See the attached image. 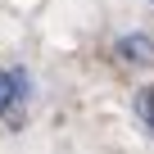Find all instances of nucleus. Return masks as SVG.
Masks as SVG:
<instances>
[{
	"mask_svg": "<svg viewBox=\"0 0 154 154\" xmlns=\"http://www.w3.org/2000/svg\"><path fill=\"white\" fill-rule=\"evenodd\" d=\"M32 104V72L23 63H0V122H23Z\"/></svg>",
	"mask_w": 154,
	"mask_h": 154,
	"instance_id": "1",
	"label": "nucleus"
},
{
	"mask_svg": "<svg viewBox=\"0 0 154 154\" xmlns=\"http://www.w3.org/2000/svg\"><path fill=\"white\" fill-rule=\"evenodd\" d=\"M113 54H118L122 63H131V68H154V36H145V32H122V36L113 41Z\"/></svg>",
	"mask_w": 154,
	"mask_h": 154,
	"instance_id": "2",
	"label": "nucleus"
},
{
	"mask_svg": "<svg viewBox=\"0 0 154 154\" xmlns=\"http://www.w3.org/2000/svg\"><path fill=\"white\" fill-rule=\"evenodd\" d=\"M136 118H140V127L154 136V86H145V91H136Z\"/></svg>",
	"mask_w": 154,
	"mask_h": 154,
	"instance_id": "3",
	"label": "nucleus"
},
{
	"mask_svg": "<svg viewBox=\"0 0 154 154\" xmlns=\"http://www.w3.org/2000/svg\"><path fill=\"white\" fill-rule=\"evenodd\" d=\"M149 5H154V0H149Z\"/></svg>",
	"mask_w": 154,
	"mask_h": 154,
	"instance_id": "4",
	"label": "nucleus"
}]
</instances>
